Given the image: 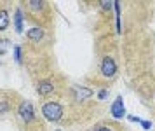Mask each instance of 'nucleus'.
<instances>
[{"label":"nucleus","mask_w":155,"mask_h":131,"mask_svg":"<svg viewBox=\"0 0 155 131\" xmlns=\"http://www.w3.org/2000/svg\"><path fill=\"white\" fill-rule=\"evenodd\" d=\"M42 114L47 121L56 122V121H59V119L63 117V107L59 103H56V102H47L42 107Z\"/></svg>","instance_id":"obj_1"},{"label":"nucleus","mask_w":155,"mask_h":131,"mask_svg":"<svg viewBox=\"0 0 155 131\" xmlns=\"http://www.w3.org/2000/svg\"><path fill=\"white\" fill-rule=\"evenodd\" d=\"M101 74L105 77H113L117 74V65H115V61L110 56H105L101 60Z\"/></svg>","instance_id":"obj_2"},{"label":"nucleus","mask_w":155,"mask_h":131,"mask_svg":"<svg viewBox=\"0 0 155 131\" xmlns=\"http://www.w3.org/2000/svg\"><path fill=\"white\" fill-rule=\"evenodd\" d=\"M19 115L23 117L25 122H33L35 119V110H33V105L30 102H25V103L19 107Z\"/></svg>","instance_id":"obj_3"},{"label":"nucleus","mask_w":155,"mask_h":131,"mask_svg":"<svg viewBox=\"0 0 155 131\" xmlns=\"http://www.w3.org/2000/svg\"><path fill=\"white\" fill-rule=\"evenodd\" d=\"M71 93H73V98H75L77 102H84V100H87V98H91L92 95H94L89 88H84V86H75V88L71 89Z\"/></svg>","instance_id":"obj_4"},{"label":"nucleus","mask_w":155,"mask_h":131,"mask_svg":"<svg viewBox=\"0 0 155 131\" xmlns=\"http://www.w3.org/2000/svg\"><path fill=\"white\" fill-rule=\"evenodd\" d=\"M37 91H38L40 96H49V95L54 93V84L51 81H40L37 84Z\"/></svg>","instance_id":"obj_5"},{"label":"nucleus","mask_w":155,"mask_h":131,"mask_svg":"<svg viewBox=\"0 0 155 131\" xmlns=\"http://www.w3.org/2000/svg\"><path fill=\"white\" fill-rule=\"evenodd\" d=\"M112 115L115 119H120V117H124L126 115V110H124V102H122V98H117L115 102H113L112 105Z\"/></svg>","instance_id":"obj_6"},{"label":"nucleus","mask_w":155,"mask_h":131,"mask_svg":"<svg viewBox=\"0 0 155 131\" xmlns=\"http://www.w3.org/2000/svg\"><path fill=\"white\" fill-rule=\"evenodd\" d=\"M44 37V30L42 28H31V30H28V39L30 40H40Z\"/></svg>","instance_id":"obj_7"},{"label":"nucleus","mask_w":155,"mask_h":131,"mask_svg":"<svg viewBox=\"0 0 155 131\" xmlns=\"http://www.w3.org/2000/svg\"><path fill=\"white\" fill-rule=\"evenodd\" d=\"M9 26V12L5 9H0V32H4Z\"/></svg>","instance_id":"obj_8"},{"label":"nucleus","mask_w":155,"mask_h":131,"mask_svg":"<svg viewBox=\"0 0 155 131\" xmlns=\"http://www.w3.org/2000/svg\"><path fill=\"white\" fill-rule=\"evenodd\" d=\"M14 23H16V32H18V33H21V32H23V12H21V11H16Z\"/></svg>","instance_id":"obj_9"},{"label":"nucleus","mask_w":155,"mask_h":131,"mask_svg":"<svg viewBox=\"0 0 155 131\" xmlns=\"http://www.w3.org/2000/svg\"><path fill=\"white\" fill-rule=\"evenodd\" d=\"M9 110H11V102L5 100V98H0V114L9 112Z\"/></svg>","instance_id":"obj_10"},{"label":"nucleus","mask_w":155,"mask_h":131,"mask_svg":"<svg viewBox=\"0 0 155 131\" xmlns=\"http://www.w3.org/2000/svg\"><path fill=\"white\" fill-rule=\"evenodd\" d=\"M9 47V40L7 39H0V54H4Z\"/></svg>","instance_id":"obj_11"},{"label":"nucleus","mask_w":155,"mask_h":131,"mask_svg":"<svg viewBox=\"0 0 155 131\" xmlns=\"http://www.w3.org/2000/svg\"><path fill=\"white\" fill-rule=\"evenodd\" d=\"M16 61H21V47H16Z\"/></svg>","instance_id":"obj_12"},{"label":"nucleus","mask_w":155,"mask_h":131,"mask_svg":"<svg viewBox=\"0 0 155 131\" xmlns=\"http://www.w3.org/2000/svg\"><path fill=\"white\" fill-rule=\"evenodd\" d=\"M98 96H99V100H105V98L108 96V91H105V89H101V91H99V95H98Z\"/></svg>","instance_id":"obj_13"},{"label":"nucleus","mask_w":155,"mask_h":131,"mask_svg":"<svg viewBox=\"0 0 155 131\" xmlns=\"http://www.w3.org/2000/svg\"><path fill=\"white\" fill-rule=\"evenodd\" d=\"M141 124H143L145 129H150V128H152V122H148V121H141Z\"/></svg>","instance_id":"obj_14"},{"label":"nucleus","mask_w":155,"mask_h":131,"mask_svg":"<svg viewBox=\"0 0 155 131\" xmlns=\"http://www.w3.org/2000/svg\"><path fill=\"white\" fill-rule=\"evenodd\" d=\"M113 4L112 2H101V7H106V9H108V7H112Z\"/></svg>","instance_id":"obj_15"},{"label":"nucleus","mask_w":155,"mask_h":131,"mask_svg":"<svg viewBox=\"0 0 155 131\" xmlns=\"http://www.w3.org/2000/svg\"><path fill=\"white\" fill-rule=\"evenodd\" d=\"M94 131H112L110 128H98V129H94Z\"/></svg>","instance_id":"obj_16"},{"label":"nucleus","mask_w":155,"mask_h":131,"mask_svg":"<svg viewBox=\"0 0 155 131\" xmlns=\"http://www.w3.org/2000/svg\"><path fill=\"white\" fill-rule=\"evenodd\" d=\"M58 131H59V129H58Z\"/></svg>","instance_id":"obj_17"}]
</instances>
